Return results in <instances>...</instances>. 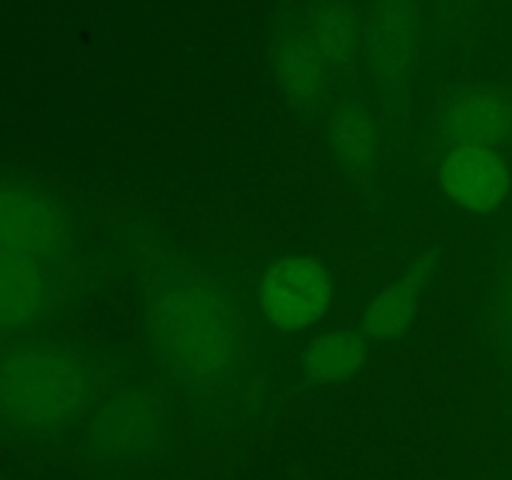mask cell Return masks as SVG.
Here are the masks:
<instances>
[{"mask_svg": "<svg viewBox=\"0 0 512 480\" xmlns=\"http://www.w3.org/2000/svg\"><path fill=\"white\" fill-rule=\"evenodd\" d=\"M98 400L90 360L65 343H33L0 360V405L30 430H63Z\"/></svg>", "mask_w": 512, "mask_h": 480, "instance_id": "7a4b0ae2", "label": "cell"}, {"mask_svg": "<svg viewBox=\"0 0 512 480\" xmlns=\"http://www.w3.org/2000/svg\"><path fill=\"white\" fill-rule=\"evenodd\" d=\"M420 285H423V270L378 290L363 313V330L373 340L400 338L413 325L418 315Z\"/></svg>", "mask_w": 512, "mask_h": 480, "instance_id": "30bf717a", "label": "cell"}, {"mask_svg": "<svg viewBox=\"0 0 512 480\" xmlns=\"http://www.w3.org/2000/svg\"><path fill=\"white\" fill-rule=\"evenodd\" d=\"M440 123L455 145L480 143L498 148L512 135V105L498 93L468 90L448 100Z\"/></svg>", "mask_w": 512, "mask_h": 480, "instance_id": "ba28073f", "label": "cell"}, {"mask_svg": "<svg viewBox=\"0 0 512 480\" xmlns=\"http://www.w3.org/2000/svg\"><path fill=\"white\" fill-rule=\"evenodd\" d=\"M335 158L353 173H365L378 160L380 135L373 115L358 105H343L333 118Z\"/></svg>", "mask_w": 512, "mask_h": 480, "instance_id": "7c38bea8", "label": "cell"}, {"mask_svg": "<svg viewBox=\"0 0 512 480\" xmlns=\"http://www.w3.org/2000/svg\"><path fill=\"white\" fill-rule=\"evenodd\" d=\"M48 303V273L43 260L0 250V333L25 328Z\"/></svg>", "mask_w": 512, "mask_h": 480, "instance_id": "9c48e42d", "label": "cell"}, {"mask_svg": "<svg viewBox=\"0 0 512 480\" xmlns=\"http://www.w3.org/2000/svg\"><path fill=\"white\" fill-rule=\"evenodd\" d=\"M90 438L115 463H150L168 445V418L155 395L138 385H113L93 405Z\"/></svg>", "mask_w": 512, "mask_h": 480, "instance_id": "3957f363", "label": "cell"}, {"mask_svg": "<svg viewBox=\"0 0 512 480\" xmlns=\"http://www.w3.org/2000/svg\"><path fill=\"white\" fill-rule=\"evenodd\" d=\"M368 360V348L358 333L335 328L320 335L305 353V373L318 383H338L358 373Z\"/></svg>", "mask_w": 512, "mask_h": 480, "instance_id": "8fae6325", "label": "cell"}, {"mask_svg": "<svg viewBox=\"0 0 512 480\" xmlns=\"http://www.w3.org/2000/svg\"><path fill=\"white\" fill-rule=\"evenodd\" d=\"M328 60L325 50L308 40H298L285 48L278 60V80L288 98L298 100V103H313L315 98H320Z\"/></svg>", "mask_w": 512, "mask_h": 480, "instance_id": "4fadbf2b", "label": "cell"}, {"mask_svg": "<svg viewBox=\"0 0 512 480\" xmlns=\"http://www.w3.org/2000/svg\"><path fill=\"white\" fill-rule=\"evenodd\" d=\"M68 225L58 205L35 185L0 180V250L45 260L60 253Z\"/></svg>", "mask_w": 512, "mask_h": 480, "instance_id": "5b68a950", "label": "cell"}, {"mask_svg": "<svg viewBox=\"0 0 512 480\" xmlns=\"http://www.w3.org/2000/svg\"><path fill=\"white\" fill-rule=\"evenodd\" d=\"M503 315H505V323L512 328V270L505 280V293H503Z\"/></svg>", "mask_w": 512, "mask_h": 480, "instance_id": "5bb4252c", "label": "cell"}, {"mask_svg": "<svg viewBox=\"0 0 512 480\" xmlns=\"http://www.w3.org/2000/svg\"><path fill=\"white\" fill-rule=\"evenodd\" d=\"M143 330L160 368L198 390L228 385L248 353V330L230 295L185 270L150 280Z\"/></svg>", "mask_w": 512, "mask_h": 480, "instance_id": "6da1fadb", "label": "cell"}, {"mask_svg": "<svg viewBox=\"0 0 512 480\" xmlns=\"http://www.w3.org/2000/svg\"><path fill=\"white\" fill-rule=\"evenodd\" d=\"M333 300V278L318 258L290 255L270 265L258 288L265 318L280 330H303L318 323Z\"/></svg>", "mask_w": 512, "mask_h": 480, "instance_id": "277c9868", "label": "cell"}, {"mask_svg": "<svg viewBox=\"0 0 512 480\" xmlns=\"http://www.w3.org/2000/svg\"><path fill=\"white\" fill-rule=\"evenodd\" d=\"M440 185L460 208L493 213L510 195V165L493 145L458 143L440 165Z\"/></svg>", "mask_w": 512, "mask_h": 480, "instance_id": "8992f818", "label": "cell"}, {"mask_svg": "<svg viewBox=\"0 0 512 480\" xmlns=\"http://www.w3.org/2000/svg\"><path fill=\"white\" fill-rule=\"evenodd\" d=\"M415 60V13L408 0H378L373 20V63L388 88L408 83Z\"/></svg>", "mask_w": 512, "mask_h": 480, "instance_id": "52a82bcc", "label": "cell"}]
</instances>
